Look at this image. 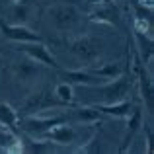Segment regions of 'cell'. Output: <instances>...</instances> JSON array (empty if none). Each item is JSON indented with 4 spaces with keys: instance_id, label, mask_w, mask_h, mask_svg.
Returning a JSON list of instances; mask_svg holds the SVG:
<instances>
[{
    "instance_id": "cell-20",
    "label": "cell",
    "mask_w": 154,
    "mask_h": 154,
    "mask_svg": "<svg viewBox=\"0 0 154 154\" xmlns=\"http://www.w3.org/2000/svg\"><path fill=\"white\" fill-rule=\"evenodd\" d=\"M135 29H137V33H146V31H148L146 20H144V18H137L135 20Z\"/></svg>"
},
{
    "instance_id": "cell-11",
    "label": "cell",
    "mask_w": 154,
    "mask_h": 154,
    "mask_svg": "<svg viewBox=\"0 0 154 154\" xmlns=\"http://www.w3.org/2000/svg\"><path fill=\"white\" fill-rule=\"evenodd\" d=\"M133 105L129 100H121V102H113V103H98L96 109L103 115H111V117H117V119H125L129 113L133 111Z\"/></svg>"
},
{
    "instance_id": "cell-1",
    "label": "cell",
    "mask_w": 154,
    "mask_h": 154,
    "mask_svg": "<svg viewBox=\"0 0 154 154\" xmlns=\"http://www.w3.org/2000/svg\"><path fill=\"white\" fill-rule=\"evenodd\" d=\"M47 16H49L51 26L57 31H63V33H68V31L76 29L80 20H82L80 10L76 6H72V4H55V6L49 8Z\"/></svg>"
},
{
    "instance_id": "cell-16",
    "label": "cell",
    "mask_w": 154,
    "mask_h": 154,
    "mask_svg": "<svg viewBox=\"0 0 154 154\" xmlns=\"http://www.w3.org/2000/svg\"><path fill=\"white\" fill-rule=\"evenodd\" d=\"M139 84H140V96L146 102V109H152V80L146 76V72L140 68L139 70Z\"/></svg>"
},
{
    "instance_id": "cell-8",
    "label": "cell",
    "mask_w": 154,
    "mask_h": 154,
    "mask_svg": "<svg viewBox=\"0 0 154 154\" xmlns=\"http://www.w3.org/2000/svg\"><path fill=\"white\" fill-rule=\"evenodd\" d=\"M60 76L64 78V82L72 84V86H92L96 88L98 84L105 82L103 78H100L98 74L92 72V68H76V70H60Z\"/></svg>"
},
{
    "instance_id": "cell-19",
    "label": "cell",
    "mask_w": 154,
    "mask_h": 154,
    "mask_svg": "<svg viewBox=\"0 0 154 154\" xmlns=\"http://www.w3.org/2000/svg\"><path fill=\"white\" fill-rule=\"evenodd\" d=\"M92 20L98 22H105V23H113V12L111 10H98L92 14Z\"/></svg>"
},
{
    "instance_id": "cell-13",
    "label": "cell",
    "mask_w": 154,
    "mask_h": 154,
    "mask_svg": "<svg viewBox=\"0 0 154 154\" xmlns=\"http://www.w3.org/2000/svg\"><path fill=\"white\" fill-rule=\"evenodd\" d=\"M125 119H127V135H125V139H123V148H121V150H127V146L129 144H131V140H133V137H135V133L139 131L140 127H143V111H140V109H137V107H133V111L129 113L127 117H125Z\"/></svg>"
},
{
    "instance_id": "cell-4",
    "label": "cell",
    "mask_w": 154,
    "mask_h": 154,
    "mask_svg": "<svg viewBox=\"0 0 154 154\" xmlns=\"http://www.w3.org/2000/svg\"><path fill=\"white\" fill-rule=\"evenodd\" d=\"M18 51L23 53L27 59L39 63L41 66H51V68H59V63L53 57L51 49L45 45L43 41H27V43H18Z\"/></svg>"
},
{
    "instance_id": "cell-18",
    "label": "cell",
    "mask_w": 154,
    "mask_h": 154,
    "mask_svg": "<svg viewBox=\"0 0 154 154\" xmlns=\"http://www.w3.org/2000/svg\"><path fill=\"white\" fill-rule=\"evenodd\" d=\"M102 146H100V137L98 135H92L86 143H82V146L76 148V152H84V154H94V152H100Z\"/></svg>"
},
{
    "instance_id": "cell-9",
    "label": "cell",
    "mask_w": 154,
    "mask_h": 154,
    "mask_svg": "<svg viewBox=\"0 0 154 154\" xmlns=\"http://www.w3.org/2000/svg\"><path fill=\"white\" fill-rule=\"evenodd\" d=\"M66 115V121L72 119L76 121V123H82V125H94L100 121V115L102 113L96 109V105H82V107H76L72 109V111L64 113Z\"/></svg>"
},
{
    "instance_id": "cell-3",
    "label": "cell",
    "mask_w": 154,
    "mask_h": 154,
    "mask_svg": "<svg viewBox=\"0 0 154 154\" xmlns=\"http://www.w3.org/2000/svg\"><path fill=\"white\" fill-rule=\"evenodd\" d=\"M98 94L102 103H113V102H121V100H127L129 92H131V78L127 74H121L117 78L105 80V82L98 84Z\"/></svg>"
},
{
    "instance_id": "cell-7",
    "label": "cell",
    "mask_w": 154,
    "mask_h": 154,
    "mask_svg": "<svg viewBox=\"0 0 154 154\" xmlns=\"http://www.w3.org/2000/svg\"><path fill=\"white\" fill-rule=\"evenodd\" d=\"M70 51L84 63H94L100 57V43L90 35H82L70 41Z\"/></svg>"
},
{
    "instance_id": "cell-15",
    "label": "cell",
    "mask_w": 154,
    "mask_h": 154,
    "mask_svg": "<svg viewBox=\"0 0 154 154\" xmlns=\"http://www.w3.org/2000/svg\"><path fill=\"white\" fill-rule=\"evenodd\" d=\"M92 72L98 74L100 78H103V80H111V78H117V76L123 74L125 68H123L121 63H107V64H102V66L92 68Z\"/></svg>"
},
{
    "instance_id": "cell-6",
    "label": "cell",
    "mask_w": 154,
    "mask_h": 154,
    "mask_svg": "<svg viewBox=\"0 0 154 154\" xmlns=\"http://www.w3.org/2000/svg\"><path fill=\"white\" fill-rule=\"evenodd\" d=\"M0 33L6 39L14 43H27V41H43V37L39 33H35L33 29H29L27 26H20V23H8L0 22Z\"/></svg>"
},
{
    "instance_id": "cell-10",
    "label": "cell",
    "mask_w": 154,
    "mask_h": 154,
    "mask_svg": "<svg viewBox=\"0 0 154 154\" xmlns=\"http://www.w3.org/2000/svg\"><path fill=\"white\" fill-rule=\"evenodd\" d=\"M12 70H14V76L18 80H22V82H33V80L39 78V74H41V64L31 60V59H27L26 63L14 64Z\"/></svg>"
},
{
    "instance_id": "cell-17",
    "label": "cell",
    "mask_w": 154,
    "mask_h": 154,
    "mask_svg": "<svg viewBox=\"0 0 154 154\" xmlns=\"http://www.w3.org/2000/svg\"><path fill=\"white\" fill-rule=\"evenodd\" d=\"M55 98L59 100V102H63V103H70L72 100H74V90H72V84H68V82L57 84V88H55Z\"/></svg>"
},
{
    "instance_id": "cell-2",
    "label": "cell",
    "mask_w": 154,
    "mask_h": 154,
    "mask_svg": "<svg viewBox=\"0 0 154 154\" xmlns=\"http://www.w3.org/2000/svg\"><path fill=\"white\" fill-rule=\"evenodd\" d=\"M66 121V115L64 113H53V115H41V113H31V115L20 117V125L22 129L27 133L29 137H41L49 131L51 127Z\"/></svg>"
},
{
    "instance_id": "cell-21",
    "label": "cell",
    "mask_w": 154,
    "mask_h": 154,
    "mask_svg": "<svg viewBox=\"0 0 154 154\" xmlns=\"http://www.w3.org/2000/svg\"><path fill=\"white\" fill-rule=\"evenodd\" d=\"M139 2L143 4V6L146 4V8H148V10H152V0H139Z\"/></svg>"
},
{
    "instance_id": "cell-5",
    "label": "cell",
    "mask_w": 154,
    "mask_h": 154,
    "mask_svg": "<svg viewBox=\"0 0 154 154\" xmlns=\"http://www.w3.org/2000/svg\"><path fill=\"white\" fill-rule=\"evenodd\" d=\"M43 139L51 140L55 146H60V148H70L72 144L76 143V129L72 127L68 121H63V123L55 125V127H51L49 131L45 133V135H41Z\"/></svg>"
},
{
    "instance_id": "cell-12",
    "label": "cell",
    "mask_w": 154,
    "mask_h": 154,
    "mask_svg": "<svg viewBox=\"0 0 154 154\" xmlns=\"http://www.w3.org/2000/svg\"><path fill=\"white\" fill-rule=\"evenodd\" d=\"M29 18H31V6L27 2H23V0H16V2L8 8V23L26 26Z\"/></svg>"
},
{
    "instance_id": "cell-14",
    "label": "cell",
    "mask_w": 154,
    "mask_h": 154,
    "mask_svg": "<svg viewBox=\"0 0 154 154\" xmlns=\"http://www.w3.org/2000/svg\"><path fill=\"white\" fill-rule=\"evenodd\" d=\"M0 125L6 127V129H10V131H14V133H18V129H20L18 111L6 102H0Z\"/></svg>"
}]
</instances>
